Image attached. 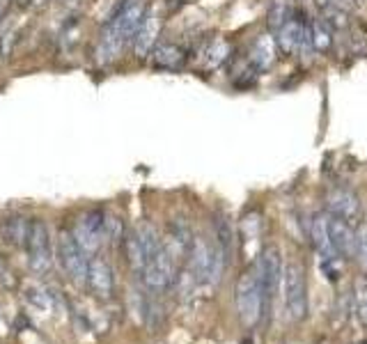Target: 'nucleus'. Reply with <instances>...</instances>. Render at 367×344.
Listing matches in <instances>:
<instances>
[{
    "label": "nucleus",
    "mask_w": 367,
    "mask_h": 344,
    "mask_svg": "<svg viewBox=\"0 0 367 344\" xmlns=\"http://www.w3.org/2000/svg\"><path fill=\"white\" fill-rule=\"evenodd\" d=\"M228 266V259L218 248V243H211L204 237H193L191 250H189V271L198 285H218L223 271Z\"/></svg>",
    "instance_id": "f257e3e1"
},
{
    "label": "nucleus",
    "mask_w": 367,
    "mask_h": 344,
    "mask_svg": "<svg viewBox=\"0 0 367 344\" xmlns=\"http://www.w3.org/2000/svg\"><path fill=\"white\" fill-rule=\"evenodd\" d=\"M264 301L266 296L262 292V285H259L255 269L246 271L237 283V310H239V319L246 328H253V326L259 324L264 312Z\"/></svg>",
    "instance_id": "f03ea898"
},
{
    "label": "nucleus",
    "mask_w": 367,
    "mask_h": 344,
    "mask_svg": "<svg viewBox=\"0 0 367 344\" xmlns=\"http://www.w3.org/2000/svg\"><path fill=\"white\" fill-rule=\"evenodd\" d=\"M25 250H28V266L32 274L46 276L53 269V250H51V237L49 228L42 219L30 221L28 241H25Z\"/></svg>",
    "instance_id": "7ed1b4c3"
},
{
    "label": "nucleus",
    "mask_w": 367,
    "mask_h": 344,
    "mask_svg": "<svg viewBox=\"0 0 367 344\" xmlns=\"http://www.w3.org/2000/svg\"><path fill=\"white\" fill-rule=\"evenodd\" d=\"M58 257H60L62 269H65V274L71 278V283L78 285V287H83L87 283L89 259H87V252L80 248V243L76 241L74 232H69V230L60 232Z\"/></svg>",
    "instance_id": "20e7f679"
},
{
    "label": "nucleus",
    "mask_w": 367,
    "mask_h": 344,
    "mask_svg": "<svg viewBox=\"0 0 367 344\" xmlns=\"http://www.w3.org/2000/svg\"><path fill=\"white\" fill-rule=\"evenodd\" d=\"M282 292H285V307L292 314V319H306L308 314V289H306V274L301 264H287L282 271Z\"/></svg>",
    "instance_id": "39448f33"
},
{
    "label": "nucleus",
    "mask_w": 367,
    "mask_h": 344,
    "mask_svg": "<svg viewBox=\"0 0 367 344\" xmlns=\"http://www.w3.org/2000/svg\"><path fill=\"white\" fill-rule=\"evenodd\" d=\"M142 283L149 289V292H166L168 287L175 285L177 271H175V257L166 246L161 252H156L154 257L147 259V266L142 271Z\"/></svg>",
    "instance_id": "423d86ee"
},
{
    "label": "nucleus",
    "mask_w": 367,
    "mask_h": 344,
    "mask_svg": "<svg viewBox=\"0 0 367 344\" xmlns=\"http://www.w3.org/2000/svg\"><path fill=\"white\" fill-rule=\"evenodd\" d=\"M282 252L278 246H266L259 252V259L255 264V274L259 278V285H262V292L266 298H271L278 287L282 285Z\"/></svg>",
    "instance_id": "0eeeda50"
},
{
    "label": "nucleus",
    "mask_w": 367,
    "mask_h": 344,
    "mask_svg": "<svg viewBox=\"0 0 367 344\" xmlns=\"http://www.w3.org/2000/svg\"><path fill=\"white\" fill-rule=\"evenodd\" d=\"M74 237L87 255L97 252L106 241V214L101 209H89L87 214H83L76 223Z\"/></svg>",
    "instance_id": "6e6552de"
},
{
    "label": "nucleus",
    "mask_w": 367,
    "mask_h": 344,
    "mask_svg": "<svg viewBox=\"0 0 367 344\" xmlns=\"http://www.w3.org/2000/svg\"><path fill=\"white\" fill-rule=\"evenodd\" d=\"M158 35H161L158 10L156 7H147V12H145V16H142L136 35H133V53H136V58L145 60L151 56V51H154L156 42H158Z\"/></svg>",
    "instance_id": "1a4fd4ad"
},
{
    "label": "nucleus",
    "mask_w": 367,
    "mask_h": 344,
    "mask_svg": "<svg viewBox=\"0 0 367 344\" xmlns=\"http://www.w3.org/2000/svg\"><path fill=\"white\" fill-rule=\"evenodd\" d=\"M87 289L97 301H108L115 292V276L106 257H92L87 269Z\"/></svg>",
    "instance_id": "9d476101"
},
{
    "label": "nucleus",
    "mask_w": 367,
    "mask_h": 344,
    "mask_svg": "<svg viewBox=\"0 0 367 344\" xmlns=\"http://www.w3.org/2000/svg\"><path fill=\"white\" fill-rule=\"evenodd\" d=\"M127 37L115 28L113 23H106L104 30H101V37L99 42H97V49H94V60L97 65H111V62H115L120 58L122 49L127 47Z\"/></svg>",
    "instance_id": "9b49d317"
},
{
    "label": "nucleus",
    "mask_w": 367,
    "mask_h": 344,
    "mask_svg": "<svg viewBox=\"0 0 367 344\" xmlns=\"http://www.w3.org/2000/svg\"><path fill=\"white\" fill-rule=\"evenodd\" d=\"M328 214L337 216V219L347 221L349 225H354L361 219V200L354 191L349 188H335V191L328 193Z\"/></svg>",
    "instance_id": "f8f14e48"
},
{
    "label": "nucleus",
    "mask_w": 367,
    "mask_h": 344,
    "mask_svg": "<svg viewBox=\"0 0 367 344\" xmlns=\"http://www.w3.org/2000/svg\"><path fill=\"white\" fill-rule=\"evenodd\" d=\"M328 232H330V241H333L340 257H344V259L356 257V232L352 225L342 219H337L333 214H328Z\"/></svg>",
    "instance_id": "ddd939ff"
},
{
    "label": "nucleus",
    "mask_w": 367,
    "mask_h": 344,
    "mask_svg": "<svg viewBox=\"0 0 367 344\" xmlns=\"http://www.w3.org/2000/svg\"><path fill=\"white\" fill-rule=\"evenodd\" d=\"M308 19L303 16V12L292 10V14L287 16V21L282 23V28L275 32V42H278V49L285 53V56H297L299 53V44H301V30L303 23Z\"/></svg>",
    "instance_id": "4468645a"
},
{
    "label": "nucleus",
    "mask_w": 367,
    "mask_h": 344,
    "mask_svg": "<svg viewBox=\"0 0 367 344\" xmlns=\"http://www.w3.org/2000/svg\"><path fill=\"white\" fill-rule=\"evenodd\" d=\"M149 58H151V67L154 69L179 71L186 65V60H189V53H186V49L179 47V44L163 42V44H156Z\"/></svg>",
    "instance_id": "2eb2a0df"
},
{
    "label": "nucleus",
    "mask_w": 367,
    "mask_h": 344,
    "mask_svg": "<svg viewBox=\"0 0 367 344\" xmlns=\"http://www.w3.org/2000/svg\"><path fill=\"white\" fill-rule=\"evenodd\" d=\"M310 239L315 243V250L319 252L321 262H335L340 255L330 241V232H328V216L326 214H315L310 221Z\"/></svg>",
    "instance_id": "dca6fc26"
},
{
    "label": "nucleus",
    "mask_w": 367,
    "mask_h": 344,
    "mask_svg": "<svg viewBox=\"0 0 367 344\" xmlns=\"http://www.w3.org/2000/svg\"><path fill=\"white\" fill-rule=\"evenodd\" d=\"M275 58H278V42H275V37H271V35H259L253 44V49H250L248 65L262 74V71H268L275 65Z\"/></svg>",
    "instance_id": "f3484780"
},
{
    "label": "nucleus",
    "mask_w": 367,
    "mask_h": 344,
    "mask_svg": "<svg viewBox=\"0 0 367 344\" xmlns=\"http://www.w3.org/2000/svg\"><path fill=\"white\" fill-rule=\"evenodd\" d=\"M122 243H124V255H127L131 271L140 278L142 271H145V266H147V255H145V248H142V243L138 239V232L136 230L127 232Z\"/></svg>",
    "instance_id": "a211bd4d"
},
{
    "label": "nucleus",
    "mask_w": 367,
    "mask_h": 344,
    "mask_svg": "<svg viewBox=\"0 0 367 344\" xmlns=\"http://www.w3.org/2000/svg\"><path fill=\"white\" fill-rule=\"evenodd\" d=\"M230 53H232V47L228 39H211L207 47H204L202 51V65L204 69H218L220 65H225V62L230 60Z\"/></svg>",
    "instance_id": "6ab92c4d"
},
{
    "label": "nucleus",
    "mask_w": 367,
    "mask_h": 344,
    "mask_svg": "<svg viewBox=\"0 0 367 344\" xmlns=\"http://www.w3.org/2000/svg\"><path fill=\"white\" fill-rule=\"evenodd\" d=\"M28 230H30V221L21 219V216H14V219H7L0 225V234H3V241L12 243V246H25L28 241Z\"/></svg>",
    "instance_id": "aec40b11"
},
{
    "label": "nucleus",
    "mask_w": 367,
    "mask_h": 344,
    "mask_svg": "<svg viewBox=\"0 0 367 344\" xmlns=\"http://www.w3.org/2000/svg\"><path fill=\"white\" fill-rule=\"evenodd\" d=\"M310 32H312V47L315 53H328L333 47V28L326 23L324 16L310 19Z\"/></svg>",
    "instance_id": "412c9836"
},
{
    "label": "nucleus",
    "mask_w": 367,
    "mask_h": 344,
    "mask_svg": "<svg viewBox=\"0 0 367 344\" xmlns=\"http://www.w3.org/2000/svg\"><path fill=\"white\" fill-rule=\"evenodd\" d=\"M170 243L177 248L179 255H189V250H191V243H193V232L191 228L186 225L182 219H177L170 223Z\"/></svg>",
    "instance_id": "4be33fe9"
},
{
    "label": "nucleus",
    "mask_w": 367,
    "mask_h": 344,
    "mask_svg": "<svg viewBox=\"0 0 367 344\" xmlns=\"http://www.w3.org/2000/svg\"><path fill=\"white\" fill-rule=\"evenodd\" d=\"M213 230H216V243L218 248L223 250V255H225L228 264L232 259V252H235V232H232V225L225 216H218L216 221H213Z\"/></svg>",
    "instance_id": "5701e85b"
},
{
    "label": "nucleus",
    "mask_w": 367,
    "mask_h": 344,
    "mask_svg": "<svg viewBox=\"0 0 367 344\" xmlns=\"http://www.w3.org/2000/svg\"><path fill=\"white\" fill-rule=\"evenodd\" d=\"M136 232H138V239H140V243H142V248H145L147 259H151V257L156 255V252L163 250L166 243L161 241L158 232H156V228H154L151 223H140Z\"/></svg>",
    "instance_id": "b1692460"
},
{
    "label": "nucleus",
    "mask_w": 367,
    "mask_h": 344,
    "mask_svg": "<svg viewBox=\"0 0 367 344\" xmlns=\"http://www.w3.org/2000/svg\"><path fill=\"white\" fill-rule=\"evenodd\" d=\"M292 14V7L287 0H271L266 10V25L271 32H278L282 28V23L287 21V16Z\"/></svg>",
    "instance_id": "393cba45"
},
{
    "label": "nucleus",
    "mask_w": 367,
    "mask_h": 344,
    "mask_svg": "<svg viewBox=\"0 0 367 344\" xmlns=\"http://www.w3.org/2000/svg\"><path fill=\"white\" fill-rule=\"evenodd\" d=\"M354 312L358 321L367 326V278H361L356 283V296H354Z\"/></svg>",
    "instance_id": "a878e982"
},
{
    "label": "nucleus",
    "mask_w": 367,
    "mask_h": 344,
    "mask_svg": "<svg viewBox=\"0 0 367 344\" xmlns=\"http://www.w3.org/2000/svg\"><path fill=\"white\" fill-rule=\"evenodd\" d=\"M124 234H127V230H124L122 219L106 214V241H111V243L124 241Z\"/></svg>",
    "instance_id": "bb28decb"
},
{
    "label": "nucleus",
    "mask_w": 367,
    "mask_h": 344,
    "mask_svg": "<svg viewBox=\"0 0 367 344\" xmlns=\"http://www.w3.org/2000/svg\"><path fill=\"white\" fill-rule=\"evenodd\" d=\"M356 257L361 266L367 271V223H361L356 230Z\"/></svg>",
    "instance_id": "cd10ccee"
},
{
    "label": "nucleus",
    "mask_w": 367,
    "mask_h": 344,
    "mask_svg": "<svg viewBox=\"0 0 367 344\" xmlns=\"http://www.w3.org/2000/svg\"><path fill=\"white\" fill-rule=\"evenodd\" d=\"M349 49H352L354 56H367V37L365 35H349Z\"/></svg>",
    "instance_id": "c85d7f7f"
},
{
    "label": "nucleus",
    "mask_w": 367,
    "mask_h": 344,
    "mask_svg": "<svg viewBox=\"0 0 367 344\" xmlns=\"http://www.w3.org/2000/svg\"><path fill=\"white\" fill-rule=\"evenodd\" d=\"M244 230H246V234L250 232V237H257V232H259V216L257 214L248 216V219L244 221Z\"/></svg>",
    "instance_id": "c756f323"
},
{
    "label": "nucleus",
    "mask_w": 367,
    "mask_h": 344,
    "mask_svg": "<svg viewBox=\"0 0 367 344\" xmlns=\"http://www.w3.org/2000/svg\"><path fill=\"white\" fill-rule=\"evenodd\" d=\"M0 16H3V0H0Z\"/></svg>",
    "instance_id": "7c9ffc66"
},
{
    "label": "nucleus",
    "mask_w": 367,
    "mask_h": 344,
    "mask_svg": "<svg viewBox=\"0 0 367 344\" xmlns=\"http://www.w3.org/2000/svg\"><path fill=\"white\" fill-rule=\"evenodd\" d=\"M363 344H367V340H365V342H363Z\"/></svg>",
    "instance_id": "2f4dec72"
}]
</instances>
